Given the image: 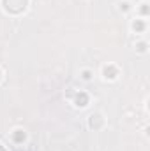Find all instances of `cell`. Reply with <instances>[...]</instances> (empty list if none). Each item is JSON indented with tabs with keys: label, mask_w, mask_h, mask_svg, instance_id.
I'll return each mask as SVG.
<instances>
[{
	"label": "cell",
	"mask_w": 150,
	"mask_h": 151,
	"mask_svg": "<svg viewBox=\"0 0 150 151\" xmlns=\"http://www.w3.org/2000/svg\"><path fill=\"white\" fill-rule=\"evenodd\" d=\"M4 7L9 12H21L27 7V0H4Z\"/></svg>",
	"instance_id": "1"
},
{
	"label": "cell",
	"mask_w": 150,
	"mask_h": 151,
	"mask_svg": "<svg viewBox=\"0 0 150 151\" xmlns=\"http://www.w3.org/2000/svg\"><path fill=\"white\" fill-rule=\"evenodd\" d=\"M103 72H104V77H106V79H108V77H110V79H115V77H117V69L111 67V65H110V67H104Z\"/></svg>",
	"instance_id": "2"
},
{
	"label": "cell",
	"mask_w": 150,
	"mask_h": 151,
	"mask_svg": "<svg viewBox=\"0 0 150 151\" xmlns=\"http://www.w3.org/2000/svg\"><path fill=\"white\" fill-rule=\"evenodd\" d=\"M87 102H88V97H87L85 93H81V95L76 99V106H79V107H85V106H87Z\"/></svg>",
	"instance_id": "3"
},
{
	"label": "cell",
	"mask_w": 150,
	"mask_h": 151,
	"mask_svg": "<svg viewBox=\"0 0 150 151\" xmlns=\"http://www.w3.org/2000/svg\"><path fill=\"white\" fill-rule=\"evenodd\" d=\"M23 139H25V134H23L21 130H16V132H14V141H16V142H21Z\"/></svg>",
	"instance_id": "4"
},
{
	"label": "cell",
	"mask_w": 150,
	"mask_h": 151,
	"mask_svg": "<svg viewBox=\"0 0 150 151\" xmlns=\"http://www.w3.org/2000/svg\"><path fill=\"white\" fill-rule=\"evenodd\" d=\"M133 28H134V30H143V28H145V25L138 21V23H133Z\"/></svg>",
	"instance_id": "5"
},
{
	"label": "cell",
	"mask_w": 150,
	"mask_h": 151,
	"mask_svg": "<svg viewBox=\"0 0 150 151\" xmlns=\"http://www.w3.org/2000/svg\"><path fill=\"white\" fill-rule=\"evenodd\" d=\"M83 79H90V72H88V70L83 72Z\"/></svg>",
	"instance_id": "6"
},
{
	"label": "cell",
	"mask_w": 150,
	"mask_h": 151,
	"mask_svg": "<svg viewBox=\"0 0 150 151\" xmlns=\"http://www.w3.org/2000/svg\"><path fill=\"white\" fill-rule=\"evenodd\" d=\"M138 49L143 53V51H145V44H143V42H141V44H138Z\"/></svg>",
	"instance_id": "7"
}]
</instances>
